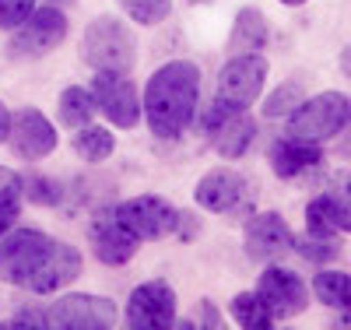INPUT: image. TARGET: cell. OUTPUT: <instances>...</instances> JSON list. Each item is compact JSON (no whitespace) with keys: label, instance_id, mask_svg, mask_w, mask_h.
<instances>
[{"label":"cell","instance_id":"obj_26","mask_svg":"<svg viewBox=\"0 0 351 330\" xmlns=\"http://www.w3.org/2000/svg\"><path fill=\"white\" fill-rule=\"evenodd\" d=\"M120 8L137 21V25H158L169 18L172 4L169 0H120Z\"/></svg>","mask_w":351,"mask_h":330},{"label":"cell","instance_id":"obj_1","mask_svg":"<svg viewBox=\"0 0 351 330\" xmlns=\"http://www.w3.org/2000/svg\"><path fill=\"white\" fill-rule=\"evenodd\" d=\"M197 99H200V67L190 60H169L144 84L141 116L148 119L155 137L172 141L183 137L197 119Z\"/></svg>","mask_w":351,"mask_h":330},{"label":"cell","instance_id":"obj_5","mask_svg":"<svg viewBox=\"0 0 351 330\" xmlns=\"http://www.w3.org/2000/svg\"><path fill=\"white\" fill-rule=\"evenodd\" d=\"M116 222H120L127 232H134L141 243L148 239H165L180 228V211L165 200V197H155V193H141V197H130L123 204L112 207Z\"/></svg>","mask_w":351,"mask_h":330},{"label":"cell","instance_id":"obj_38","mask_svg":"<svg viewBox=\"0 0 351 330\" xmlns=\"http://www.w3.org/2000/svg\"><path fill=\"white\" fill-rule=\"evenodd\" d=\"M281 4H288V8H299V4H306V0H281Z\"/></svg>","mask_w":351,"mask_h":330},{"label":"cell","instance_id":"obj_13","mask_svg":"<svg viewBox=\"0 0 351 330\" xmlns=\"http://www.w3.org/2000/svg\"><path fill=\"white\" fill-rule=\"evenodd\" d=\"M8 141H11V152L25 162H43L56 152V127L49 119L25 106L18 113H11V130H8Z\"/></svg>","mask_w":351,"mask_h":330},{"label":"cell","instance_id":"obj_34","mask_svg":"<svg viewBox=\"0 0 351 330\" xmlns=\"http://www.w3.org/2000/svg\"><path fill=\"white\" fill-rule=\"evenodd\" d=\"M200 313H204L200 327H221V316H218V309L211 303H200Z\"/></svg>","mask_w":351,"mask_h":330},{"label":"cell","instance_id":"obj_28","mask_svg":"<svg viewBox=\"0 0 351 330\" xmlns=\"http://www.w3.org/2000/svg\"><path fill=\"white\" fill-rule=\"evenodd\" d=\"M299 102H302V84H299V81H285L278 92L263 102V116H267V119H271V116H288Z\"/></svg>","mask_w":351,"mask_h":330},{"label":"cell","instance_id":"obj_20","mask_svg":"<svg viewBox=\"0 0 351 330\" xmlns=\"http://www.w3.org/2000/svg\"><path fill=\"white\" fill-rule=\"evenodd\" d=\"M313 295H316V303H324L327 309H337L351 320V274L344 271H319L313 278Z\"/></svg>","mask_w":351,"mask_h":330},{"label":"cell","instance_id":"obj_11","mask_svg":"<svg viewBox=\"0 0 351 330\" xmlns=\"http://www.w3.org/2000/svg\"><path fill=\"white\" fill-rule=\"evenodd\" d=\"M256 292H260L263 303H267L274 323L295 316V313H302L309 306V285L291 271V267H281V263L263 267V274L256 281Z\"/></svg>","mask_w":351,"mask_h":330},{"label":"cell","instance_id":"obj_33","mask_svg":"<svg viewBox=\"0 0 351 330\" xmlns=\"http://www.w3.org/2000/svg\"><path fill=\"white\" fill-rule=\"evenodd\" d=\"M4 190H21V176L11 172L8 165H0V193H4Z\"/></svg>","mask_w":351,"mask_h":330},{"label":"cell","instance_id":"obj_25","mask_svg":"<svg viewBox=\"0 0 351 330\" xmlns=\"http://www.w3.org/2000/svg\"><path fill=\"white\" fill-rule=\"evenodd\" d=\"M291 250H295L302 260H309V263H327V260H334V257L341 253L337 239H316V235L295 239V243H291Z\"/></svg>","mask_w":351,"mask_h":330},{"label":"cell","instance_id":"obj_4","mask_svg":"<svg viewBox=\"0 0 351 330\" xmlns=\"http://www.w3.org/2000/svg\"><path fill=\"white\" fill-rule=\"evenodd\" d=\"M267 84V60L260 53H236L228 64L218 71V88H215V102L246 113L260 92Z\"/></svg>","mask_w":351,"mask_h":330},{"label":"cell","instance_id":"obj_12","mask_svg":"<svg viewBox=\"0 0 351 330\" xmlns=\"http://www.w3.org/2000/svg\"><path fill=\"white\" fill-rule=\"evenodd\" d=\"M127 327L130 330H165L176 323V292L165 281H144L134 288L127 303Z\"/></svg>","mask_w":351,"mask_h":330},{"label":"cell","instance_id":"obj_16","mask_svg":"<svg viewBox=\"0 0 351 330\" xmlns=\"http://www.w3.org/2000/svg\"><path fill=\"white\" fill-rule=\"evenodd\" d=\"M77 274H81V253H77L74 246L56 243V239H53L49 253H46L43 263L36 267V274L25 281V288L36 292V295H49V292H56V288L71 285Z\"/></svg>","mask_w":351,"mask_h":330},{"label":"cell","instance_id":"obj_32","mask_svg":"<svg viewBox=\"0 0 351 330\" xmlns=\"http://www.w3.org/2000/svg\"><path fill=\"white\" fill-rule=\"evenodd\" d=\"M21 215V190H4L0 193V235L11 232Z\"/></svg>","mask_w":351,"mask_h":330},{"label":"cell","instance_id":"obj_36","mask_svg":"<svg viewBox=\"0 0 351 330\" xmlns=\"http://www.w3.org/2000/svg\"><path fill=\"white\" fill-rule=\"evenodd\" d=\"M337 64H341V74H344V78L351 81V43H348V46L341 49V56H337Z\"/></svg>","mask_w":351,"mask_h":330},{"label":"cell","instance_id":"obj_3","mask_svg":"<svg viewBox=\"0 0 351 330\" xmlns=\"http://www.w3.org/2000/svg\"><path fill=\"white\" fill-rule=\"evenodd\" d=\"M351 119V99L341 92H319L313 99H302L288 113V134L309 137V141H330L337 137Z\"/></svg>","mask_w":351,"mask_h":330},{"label":"cell","instance_id":"obj_14","mask_svg":"<svg viewBox=\"0 0 351 330\" xmlns=\"http://www.w3.org/2000/svg\"><path fill=\"white\" fill-rule=\"evenodd\" d=\"M295 235H291V225L278 215V211H260L246 222V232H243V246L253 260H281Z\"/></svg>","mask_w":351,"mask_h":330},{"label":"cell","instance_id":"obj_15","mask_svg":"<svg viewBox=\"0 0 351 330\" xmlns=\"http://www.w3.org/2000/svg\"><path fill=\"white\" fill-rule=\"evenodd\" d=\"M197 204L211 215H236L250 200V183L236 169H215L197 183Z\"/></svg>","mask_w":351,"mask_h":330},{"label":"cell","instance_id":"obj_22","mask_svg":"<svg viewBox=\"0 0 351 330\" xmlns=\"http://www.w3.org/2000/svg\"><path fill=\"white\" fill-rule=\"evenodd\" d=\"M232 320H236V327L243 330H271L274 327V316L267 309V303L260 298V292H243L232 298V306H228Z\"/></svg>","mask_w":351,"mask_h":330},{"label":"cell","instance_id":"obj_35","mask_svg":"<svg viewBox=\"0 0 351 330\" xmlns=\"http://www.w3.org/2000/svg\"><path fill=\"white\" fill-rule=\"evenodd\" d=\"M8 130H11V113H8L4 102H0V144L8 141Z\"/></svg>","mask_w":351,"mask_h":330},{"label":"cell","instance_id":"obj_21","mask_svg":"<svg viewBox=\"0 0 351 330\" xmlns=\"http://www.w3.org/2000/svg\"><path fill=\"white\" fill-rule=\"evenodd\" d=\"M319 197H324V207L330 211V222L337 225V232H351V176L334 172Z\"/></svg>","mask_w":351,"mask_h":330},{"label":"cell","instance_id":"obj_23","mask_svg":"<svg viewBox=\"0 0 351 330\" xmlns=\"http://www.w3.org/2000/svg\"><path fill=\"white\" fill-rule=\"evenodd\" d=\"M95 116V99H92V88H81V84H71L60 92V123L77 130V127H88Z\"/></svg>","mask_w":351,"mask_h":330},{"label":"cell","instance_id":"obj_6","mask_svg":"<svg viewBox=\"0 0 351 330\" xmlns=\"http://www.w3.org/2000/svg\"><path fill=\"white\" fill-rule=\"evenodd\" d=\"M204 134L211 137V148L221 158H243L253 141H256V119H250V109H228L211 99V106L204 109Z\"/></svg>","mask_w":351,"mask_h":330},{"label":"cell","instance_id":"obj_9","mask_svg":"<svg viewBox=\"0 0 351 330\" xmlns=\"http://www.w3.org/2000/svg\"><path fill=\"white\" fill-rule=\"evenodd\" d=\"M116 303L106 295H88V292H71L46 309L49 327L60 330H109L116 323Z\"/></svg>","mask_w":351,"mask_h":330},{"label":"cell","instance_id":"obj_10","mask_svg":"<svg viewBox=\"0 0 351 330\" xmlns=\"http://www.w3.org/2000/svg\"><path fill=\"white\" fill-rule=\"evenodd\" d=\"M67 39V18L60 8H36L32 14H28L11 36V53L14 56H46L53 53L56 46H60Z\"/></svg>","mask_w":351,"mask_h":330},{"label":"cell","instance_id":"obj_19","mask_svg":"<svg viewBox=\"0 0 351 330\" xmlns=\"http://www.w3.org/2000/svg\"><path fill=\"white\" fill-rule=\"evenodd\" d=\"M271 39V28H267V18H263L256 8H243L236 14V25H232V53H260Z\"/></svg>","mask_w":351,"mask_h":330},{"label":"cell","instance_id":"obj_30","mask_svg":"<svg viewBox=\"0 0 351 330\" xmlns=\"http://www.w3.org/2000/svg\"><path fill=\"white\" fill-rule=\"evenodd\" d=\"M32 11H36V0H0V28L14 32Z\"/></svg>","mask_w":351,"mask_h":330},{"label":"cell","instance_id":"obj_17","mask_svg":"<svg viewBox=\"0 0 351 330\" xmlns=\"http://www.w3.org/2000/svg\"><path fill=\"white\" fill-rule=\"evenodd\" d=\"M88 235H92L95 257H99L102 263H109V267H123L127 260H134V253H137V246H141V239L116 222L112 211H109V215H99V218L92 222V232H88Z\"/></svg>","mask_w":351,"mask_h":330},{"label":"cell","instance_id":"obj_7","mask_svg":"<svg viewBox=\"0 0 351 330\" xmlns=\"http://www.w3.org/2000/svg\"><path fill=\"white\" fill-rule=\"evenodd\" d=\"M53 239L39 228H11L0 235V278L8 285H21L36 274V267L49 253Z\"/></svg>","mask_w":351,"mask_h":330},{"label":"cell","instance_id":"obj_24","mask_svg":"<svg viewBox=\"0 0 351 330\" xmlns=\"http://www.w3.org/2000/svg\"><path fill=\"white\" fill-rule=\"evenodd\" d=\"M74 155L81 158V162H92V165H99V162H106L109 155H112V148H116V137L106 130V127H77L74 130Z\"/></svg>","mask_w":351,"mask_h":330},{"label":"cell","instance_id":"obj_8","mask_svg":"<svg viewBox=\"0 0 351 330\" xmlns=\"http://www.w3.org/2000/svg\"><path fill=\"white\" fill-rule=\"evenodd\" d=\"M92 99L95 109L109 119L112 127L130 130L141 123V92L134 88V81L120 71H95L92 81Z\"/></svg>","mask_w":351,"mask_h":330},{"label":"cell","instance_id":"obj_18","mask_svg":"<svg viewBox=\"0 0 351 330\" xmlns=\"http://www.w3.org/2000/svg\"><path fill=\"white\" fill-rule=\"evenodd\" d=\"M271 169L278 179H295L299 172L306 169H316L324 162V148L319 141H309V137H295V134H285L271 144V155H267Z\"/></svg>","mask_w":351,"mask_h":330},{"label":"cell","instance_id":"obj_2","mask_svg":"<svg viewBox=\"0 0 351 330\" xmlns=\"http://www.w3.org/2000/svg\"><path fill=\"white\" fill-rule=\"evenodd\" d=\"M81 53H84V64L92 71H120V74H127L134 67V60H137V46H134L130 28L112 14H102L84 28Z\"/></svg>","mask_w":351,"mask_h":330},{"label":"cell","instance_id":"obj_29","mask_svg":"<svg viewBox=\"0 0 351 330\" xmlns=\"http://www.w3.org/2000/svg\"><path fill=\"white\" fill-rule=\"evenodd\" d=\"M21 197H28L32 204H60V187L49 183L46 176H25L21 179Z\"/></svg>","mask_w":351,"mask_h":330},{"label":"cell","instance_id":"obj_27","mask_svg":"<svg viewBox=\"0 0 351 330\" xmlns=\"http://www.w3.org/2000/svg\"><path fill=\"white\" fill-rule=\"evenodd\" d=\"M306 235H316V239H337V225L330 222V211L324 207V197H313L306 204Z\"/></svg>","mask_w":351,"mask_h":330},{"label":"cell","instance_id":"obj_37","mask_svg":"<svg viewBox=\"0 0 351 330\" xmlns=\"http://www.w3.org/2000/svg\"><path fill=\"white\" fill-rule=\"evenodd\" d=\"M46 4H53V8H64V4H71V0H46Z\"/></svg>","mask_w":351,"mask_h":330},{"label":"cell","instance_id":"obj_31","mask_svg":"<svg viewBox=\"0 0 351 330\" xmlns=\"http://www.w3.org/2000/svg\"><path fill=\"white\" fill-rule=\"evenodd\" d=\"M46 327H49V320L39 309H21L8 320H0V330H46Z\"/></svg>","mask_w":351,"mask_h":330}]
</instances>
